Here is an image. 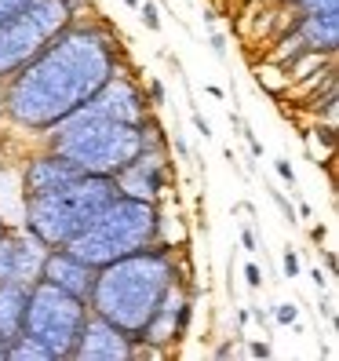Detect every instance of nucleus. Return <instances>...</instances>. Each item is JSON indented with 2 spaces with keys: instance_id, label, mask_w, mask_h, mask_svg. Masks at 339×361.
<instances>
[{
  "instance_id": "30",
  "label": "nucleus",
  "mask_w": 339,
  "mask_h": 361,
  "mask_svg": "<svg viewBox=\"0 0 339 361\" xmlns=\"http://www.w3.org/2000/svg\"><path fill=\"white\" fill-rule=\"evenodd\" d=\"M336 270H339V263H336V252H332V248H325V274H329V277H336Z\"/></svg>"
},
{
  "instance_id": "6",
  "label": "nucleus",
  "mask_w": 339,
  "mask_h": 361,
  "mask_svg": "<svg viewBox=\"0 0 339 361\" xmlns=\"http://www.w3.org/2000/svg\"><path fill=\"white\" fill-rule=\"evenodd\" d=\"M88 303L81 295H70L55 289L51 281L37 277L26 295V318H22V336H30L51 354V361H70L77 336L84 329Z\"/></svg>"
},
{
  "instance_id": "36",
  "label": "nucleus",
  "mask_w": 339,
  "mask_h": 361,
  "mask_svg": "<svg viewBox=\"0 0 339 361\" xmlns=\"http://www.w3.org/2000/svg\"><path fill=\"white\" fill-rule=\"evenodd\" d=\"M4 230H8V223H4V215H0V234H4Z\"/></svg>"
},
{
  "instance_id": "22",
  "label": "nucleus",
  "mask_w": 339,
  "mask_h": 361,
  "mask_svg": "<svg viewBox=\"0 0 339 361\" xmlns=\"http://www.w3.org/2000/svg\"><path fill=\"white\" fill-rule=\"evenodd\" d=\"M244 285H249L252 292L263 289V270H259L255 263H244Z\"/></svg>"
},
{
  "instance_id": "24",
  "label": "nucleus",
  "mask_w": 339,
  "mask_h": 361,
  "mask_svg": "<svg viewBox=\"0 0 339 361\" xmlns=\"http://www.w3.org/2000/svg\"><path fill=\"white\" fill-rule=\"evenodd\" d=\"M26 4H30V0H0V22H8L11 15H19Z\"/></svg>"
},
{
  "instance_id": "37",
  "label": "nucleus",
  "mask_w": 339,
  "mask_h": 361,
  "mask_svg": "<svg viewBox=\"0 0 339 361\" xmlns=\"http://www.w3.org/2000/svg\"><path fill=\"white\" fill-rule=\"evenodd\" d=\"M124 4H128V8H139V0H124Z\"/></svg>"
},
{
  "instance_id": "38",
  "label": "nucleus",
  "mask_w": 339,
  "mask_h": 361,
  "mask_svg": "<svg viewBox=\"0 0 339 361\" xmlns=\"http://www.w3.org/2000/svg\"><path fill=\"white\" fill-rule=\"evenodd\" d=\"M267 4H289V0H267Z\"/></svg>"
},
{
  "instance_id": "16",
  "label": "nucleus",
  "mask_w": 339,
  "mask_h": 361,
  "mask_svg": "<svg viewBox=\"0 0 339 361\" xmlns=\"http://www.w3.org/2000/svg\"><path fill=\"white\" fill-rule=\"evenodd\" d=\"M139 19H142V26H146L150 33H161V8L153 4V0H139Z\"/></svg>"
},
{
  "instance_id": "2",
  "label": "nucleus",
  "mask_w": 339,
  "mask_h": 361,
  "mask_svg": "<svg viewBox=\"0 0 339 361\" xmlns=\"http://www.w3.org/2000/svg\"><path fill=\"white\" fill-rule=\"evenodd\" d=\"M179 274H193L182 260V248L153 241L146 248L128 252L95 270V285L88 292V311L113 321L117 329H124L135 340Z\"/></svg>"
},
{
  "instance_id": "9",
  "label": "nucleus",
  "mask_w": 339,
  "mask_h": 361,
  "mask_svg": "<svg viewBox=\"0 0 339 361\" xmlns=\"http://www.w3.org/2000/svg\"><path fill=\"white\" fill-rule=\"evenodd\" d=\"M135 347L139 343L124 329H117L113 321L88 311L70 361H135Z\"/></svg>"
},
{
  "instance_id": "26",
  "label": "nucleus",
  "mask_w": 339,
  "mask_h": 361,
  "mask_svg": "<svg viewBox=\"0 0 339 361\" xmlns=\"http://www.w3.org/2000/svg\"><path fill=\"white\" fill-rule=\"evenodd\" d=\"M249 354H252V358H270L273 347H270L267 340H252V343H249Z\"/></svg>"
},
{
  "instance_id": "34",
  "label": "nucleus",
  "mask_w": 339,
  "mask_h": 361,
  "mask_svg": "<svg viewBox=\"0 0 339 361\" xmlns=\"http://www.w3.org/2000/svg\"><path fill=\"white\" fill-rule=\"evenodd\" d=\"M296 215H303V219H310V215H314V208H310V204H307V201H299V204H296Z\"/></svg>"
},
{
  "instance_id": "35",
  "label": "nucleus",
  "mask_w": 339,
  "mask_h": 361,
  "mask_svg": "<svg viewBox=\"0 0 339 361\" xmlns=\"http://www.w3.org/2000/svg\"><path fill=\"white\" fill-rule=\"evenodd\" d=\"M0 361H8V347L4 343H0Z\"/></svg>"
},
{
  "instance_id": "11",
  "label": "nucleus",
  "mask_w": 339,
  "mask_h": 361,
  "mask_svg": "<svg viewBox=\"0 0 339 361\" xmlns=\"http://www.w3.org/2000/svg\"><path fill=\"white\" fill-rule=\"evenodd\" d=\"M41 277L70 295H81L88 303V292L95 285V266H88L84 260H77L66 244H59V248H48L44 263H41Z\"/></svg>"
},
{
  "instance_id": "17",
  "label": "nucleus",
  "mask_w": 339,
  "mask_h": 361,
  "mask_svg": "<svg viewBox=\"0 0 339 361\" xmlns=\"http://www.w3.org/2000/svg\"><path fill=\"white\" fill-rule=\"evenodd\" d=\"M281 270H284V277H289V281L303 277V260H299L296 248H284V255H281Z\"/></svg>"
},
{
  "instance_id": "5",
  "label": "nucleus",
  "mask_w": 339,
  "mask_h": 361,
  "mask_svg": "<svg viewBox=\"0 0 339 361\" xmlns=\"http://www.w3.org/2000/svg\"><path fill=\"white\" fill-rule=\"evenodd\" d=\"M161 219H164L161 204L117 193L66 248L77 260H84L88 266L99 270V266L121 260L128 252H139V248H146V244L161 241Z\"/></svg>"
},
{
  "instance_id": "33",
  "label": "nucleus",
  "mask_w": 339,
  "mask_h": 361,
  "mask_svg": "<svg viewBox=\"0 0 339 361\" xmlns=\"http://www.w3.org/2000/svg\"><path fill=\"white\" fill-rule=\"evenodd\" d=\"M233 351H238V347H233V343H223V347H215V358H230Z\"/></svg>"
},
{
  "instance_id": "18",
  "label": "nucleus",
  "mask_w": 339,
  "mask_h": 361,
  "mask_svg": "<svg viewBox=\"0 0 339 361\" xmlns=\"http://www.w3.org/2000/svg\"><path fill=\"white\" fill-rule=\"evenodd\" d=\"M142 88H146V99H150V110H161V106H164V102H168V92H164V84L157 81V77H150V81H146V84H142Z\"/></svg>"
},
{
  "instance_id": "15",
  "label": "nucleus",
  "mask_w": 339,
  "mask_h": 361,
  "mask_svg": "<svg viewBox=\"0 0 339 361\" xmlns=\"http://www.w3.org/2000/svg\"><path fill=\"white\" fill-rule=\"evenodd\" d=\"M8 361H51V354L37 340L19 336L15 343H8Z\"/></svg>"
},
{
  "instance_id": "19",
  "label": "nucleus",
  "mask_w": 339,
  "mask_h": 361,
  "mask_svg": "<svg viewBox=\"0 0 339 361\" xmlns=\"http://www.w3.org/2000/svg\"><path fill=\"white\" fill-rule=\"evenodd\" d=\"M273 321H278V325H299V306L296 303H278L273 306Z\"/></svg>"
},
{
  "instance_id": "7",
  "label": "nucleus",
  "mask_w": 339,
  "mask_h": 361,
  "mask_svg": "<svg viewBox=\"0 0 339 361\" xmlns=\"http://www.w3.org/2000/svg\"><path fill=\"white\" fill-rule=\"evenodd\" d=\"M91 0H30L19 15L0 22V84L22 70L66 22L84 15Z\"/></svg>"
},
{
  "instance_id": "23",
  "label": "nucleus",
  "mask_w": 339,
  "mask_h": 361,
  "mask_svg": "<svg viewBox=\"0 0 339 361\" xmlns=\"http://www.w3.org/2000/svg\"><path fill=\"white\" fill-rule=\"evenodd\" d=\"M241 248L244 252H259V234H255V226H241Z\"/></svg>"
},
{
  "instance_id": "10",
  "label": "nucleus",
  "mask_w": 339,
  "mask_h": 361,
  "mask_svg": "<svg viewBox=\"0 0 339 361\" xmlns=\"http://www.w3.org/2000/svg\"><path fill=\"white\" fill-rule=\"evenodd\" d=\"M48 255V244L37 241L22 223L8 226L0 234V281H19V285H33L41 277V263Z\"/></svg>"
},
{
  "instance_id": "12",
  "label": "nucleus",
  "mask_w": 339,
  "mask_h": 361,
  "mask_svg": "<svg viewBox=\"0 0 339 361\" xmlns=\"http://www.w3.org/2000/svg\"><path fill=\"white\" fill-rule=\"evenodd\" d=\"M73 175H81L73 168V164L62 157V153L41 146L37 153H30V161H26L22 168V197H30V193H44V190H55L62 183H70Z\"/></svg>"
},
{
  "instance_id": "32",
  "label": "nucleus",
  "mask_w": 339,
  "mask_h": 361,
  "mask_svg": "<svg viewBox=\"0 0 339 361\" xmlns=\"http://www.w3.org/2000/svg\"><path fill=\"white\" fill-rule=\"evenodd\" d=\"M318 311L325 314V318H329L332 321V325H336V311H332V300H329V295H321V303H318Z\"/></svg>"
},
{
  "instance_id": "14",
  "label": "nucleus",
  "mask_w": 339,
  "mask_h": 361,
  "mask_svg": "<svg viewBox=\"0 0 339 361\" xmlns=\"http://www.w3.org/2000/svg\"><path fill=\"white\" fill-rule=\"evenodd\" d=\"M26 295H30V285H19V281H0V343H4V347L22 336Z\"/></svg>"
},
{
  "instance_id": "8",
  "label": "nucleus",
  "mask_w": 339,
  "mask_h": 361,
  "mask_svg": "<svg viewBox=\"0 0 339 361\" xmlns=\"http://www.w3.org/2000/svg\"><path fill=\"white\" fill-rule=\"evenodd\" d=\"M172 175H175L172 146H161V150H139L135 157L113 175V183H117V193H124V197L161 204L164 193L172 190Z\"/></svg>"
},
{
  "instance_id": "27",
  "label": "nucleus",
  "mask_w": 339,
  "mask_h": 361,
  "mask_svg": "<svg viewBox=\"0 0 339 361\" xmlns=\"http://www.w3.org/2000/svg\"><path fill=\"white\" fill-rule=\"evenodd\" d=\"M208 44H212L215 59H226V37L223 33H212V41H208Z\"/></svg>"
},
{
  "instance_id": "4",
  "label": "nucleus",
  "mask_w": 339,
  "mask_h": 361,
  "mask_svg": "<svg viewBox=\"0 0 339 361\" xmlns=\"http://www.w3.org/2000/svg\"><path fill=\"white\" fill-rule=\"evenodd\" d=\"M113 197H117L113 175L81 172L55 190L30 193L22 204V226L37 241H44L48 248H59V244H70Z\"/></svg>"
},
{
  "instance_id": "20",
  "label": "nucleus",
  "mask_w": 339,
  "mask_h": 361,
  "mask_svg": "<svg viewBox=\"0 0 339 361\" xmlns=\"http://www.w3.org/2000/svg\"><path fill=\"white\" fill-rule=\"evenodd\" d=\"M292 11H329V8H339V0H289Z\"/></svg>"
},
{
  "instance_id": "21",
  "label": "nucleus",
  "mask_w": 339,
  "mask_h": 361,
  "mask_svg": "<svg viewBox=\"0 0 339 361\" xmlns=\"http://www.w3.org/2000/svg\"><path fill=\"white\" fill-rule=\"evenodd\" d=\"M270 197H273V204H278V208H281V215H284V223H299V219H296V204L289 201V197H284V193L281 190H270Z\"/></svg>"
},
{
  "instance_id": "31",
  "label": "nucleus",
  "mask_w": 339,
  "mask_h": 361,
  "mask_svg": "<svg viewBox=\"0 0 339 361\" xmlns=\"http://www.w3.org/2000/svg\"><path fill=\"white\" fill-rule=\"evenodd\" d=\"M310 277H314L318 292H325V289H329V274H321V266H314V270H310Z\"/></svg>"
},
{
  "instance_id": "29",
  "label": "nucleus",
  "mask_w": 339,
  "mask_h": 361,
  "mask_svg": "<svg viewBox=\"0 0 339 361\" xmlns=\"http://www.w3.org/2000/svg\"><path fill=\"white\" fill-rule=\"evenodd\" d=\"M325 237H329V226H325V223L310 226V241H314V244H325Z\"/></svg>"
},
{
  "instance_id": "28",
  "label": "nucleus",
  "mask_w": 339,
  "mask_h": 361,
  "mask_svg": "<svg viewBox=\"0 0 339 361\" xmlns=\"http://www.w3.org/2000/svg\"><path fill=\"white\" fill-rule=\"evenodd\" d=\"M193 128H197V135H201V139H212V124H208L201 113H193Z\"/></svg>"
},
{
  "instance_id": "3",
  "label": "nucleus",
  "mask_w": 339,
  "mask_h": 361,
  "mask_svg": "<svg viewBox=\"0 0 339 361\" xmlns=\"http://www.w3.org/2000/svg\"><path fill=\"white\" fill-rule=\"evenodd\" d=\"M41 146L62 153L77 172H88V175H117L142 150L139 124L95 113L88 102L66 113L59 124H51Z\"/></svg>"
},
{
  "instance_id": "39",
  "label": "nucleus",
  "mask_w": 339,
  "mask_h": 361,
  "mask_svg": "<svg viewBox=\"0 0 339 361\" xmlns=\"http://www.w3.org/2000/svg\"><path fill=\"white\" fill-rule=\"evenodd\" d=\"M161 4H168V0H161Z\"/></svg>"
},
{
  "instance_id": "25",
  "label": "nucleus",
  "mask_w": 339,
  "mask_h": 361,
  "mask_svg": "<svg viewBox=\"0 0 339 361\" xmlns=\"http://www.w3.org/2000/svg\"><path fill=\"white\" fill-rule=\"evenodd\" d=\"M273 168H278V175H281L289 186H296V168H292L289 157H278V161H273Z\"/></svg>"
},
{
  "instance_id": "1",
  "label": "nucleus",
  "mask_w": 339,
  "mask_h": 361,
  "mask_svg": "<svg viewBox=\"0 0 339 361\" xmlns=\"http://www.w3.org/2000/svg\"><path fill=\"white\" fill-rule=\"evenodd\" d=\"M124 66L121 30L102 15H77L0 84V117L15 132L44 139L51 124L84 106Z\"/></svg>"
},
{
  "instance_id": "13",
  "label": "nucleus",
  "mask_w": 339,
  "mask_h": 361,
  "mask_svg": "<svg viewBox=\"0 0 339 361\" xmlns=\"http://www.w3.org/2000/svg\"><path fill=\"white\" fill-rule=\"evenodd\" d=\"M292 30L299 44L307 51H321V55H336L339 48V8L329 11H299Z\"/></svg>"
}]
</instances>
